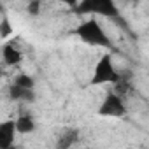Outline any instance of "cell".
<instances>
[{"label":"cell","mask_w":149,"mask_h":149,"mask_svg":"<svg viewBox=\"0 0 149 149\" xmlns=\"http://www.w3.org/2000/svg\"><path fill=\"white\" fill-rule=\"evenodd\" d=\"M77 35L83 42H86L90 46H98V47H109L111 46V40H109L107 33L104 32L102 25L95 18L86 19L84 23H81L77 26Z\"/></svg>","instance_id":"obj_1"},{"label":"cell","mask_w":149,"mask_h":149,"mask_svg":"<svg viewBox=\"0 0 149 149\" xmlns=\"http://www.w3.org/2000/svg\"><path fill=\"white\" fill-rule=\"evenodd\" d=\"M77 13L93 14V16H107L114 18L119 14L114 0H77Z\"/></svg>","instance_id":"obj_2"},{"label":"cell","mask_w":149,"mask_h":149,"mask_svg":"<svg viewBox=\"0 0 149 149\" xmlns=\"http://www.w3.org/2000/svg\"><path fill=\"white\" fill-rule=\"evenodd\" d=\"M119 79L118 70L114 67V61L111 54H104L98 63L95 65L93 76H91V84H107V83H116Z\"/></svg>","instance_id":"obj_3"},{"label":"cell","mask_w":149,"mask_h":149,"mask_svg":"<svg viewBox=\"0 0 149 149\" xmlns=\"http://www.w3.org/2000/svg\"><path fill=\"white\" fill-rule=\"evenodd\" d=\"M100 116H109V118H119L126 112L125 109V102L121 98V95H118L116 91L107 93V97L104 98L100 109H98Z\"/></svg>","instance_id":"obj_4"},{"label":"cell","mask_w":149,"mask_h":149,"mask_svg":"<svg viewBox=\"0 0 149 149\" xmlns=\"http://www.w3.org/2000/svg\"><path fill=\"white\" fill-rule=\"evenodd\" d=\"M16 128L14 121H2L0 123V149H9L14 144Z\"/></svg>","instance_id":"obj_5"},{"label":"cell","mask_w":149,"mask_h":149,"mask_svg":"<svg viewBox=\"0 0 149 149\" xmlns=\"http://www.w3.org/2000/svg\"><path fill=\"white\" fill-rule=\"evenodd\" d=\"M2 60H4L6 65H19L23 61V54L13 44H6L2 47Z\"/></svg>","instance_id":"obj_6"},{"label":"cell","mask_w":149,"mask_h":149,"mask_svg":"<svg viewBox=\"0 0 149 149\" xmlns=\"http://www.w3.org/2000/svg\"><path fill=\"white\" fill-rule=\"evenodd\" d=\"M14 128H16V133H19V135H28V133L35 132V121H33L32 116L23 114V116H19V118L14 121Z\"/></svg>","instance_id":"obj_7"},{"label":"cell","mask_w":149,"mask_h":149,"mask_svg":"<svg viewBox=\"0 0 149 149\" xmlns=\"http://www.w3.org/2000/svg\"><path fill=\"white\" fill-rule=\"evenodd\" d=\"M14 84H18L19 88H23V90H33V86H35V81H33V77L32 76H28V74H18L16 76V79H14Z\"/></svg>","instance_id":"obj_8"},{"label":"cell","mask_w":149,"mask_h":149,"mask_svg":"<svg viewBox=\"0 0 149 149\" xmlns=\"http://www.w3.org/2000/svg\"><path fill=\"white\" fill-rule=\"evenodd\" d=\"M13 33H14V28H13L11 21L7 18H2L0 19V39H9Z\"/></svg>","instance_id":"obj_9"},{"label":"cell","mask_w":149,"mask_h":149,"mask_svg":"<svg viewBox=\"0 0 149 149\" xmlns=\"http://www.w3.org/2000/svg\"><path fill=\"white\" fill-rule=\"evenodd\" d=\"M25 93H26V90L19 88L18 84H13V86L9 88V98H11V100H23V98H25Z\"/></svg>","instance_id":"obj_10"},{"label":"cell","mask_w":149,"mask_h":149,"mask_svg":"<svg viewBox=\"0 0 149 149\" xmlns=\"http://www.w3.org/2000/svg\"><path fill=\"white\" fill-rule=\"evenodd\" d=\"M40 0H30L28 6H26V13L30 16H39L40 14Z\"/></svg>","instance_id":"obj_11"},{"label":"cell","mask_w":149,"mask_h":149,"mask_svg":"<svg viewBox=\"0 0 149 149\" xmlns=\"http://www.w3.org/2000/svg\"><path fill=\"white\" fill-rule=\"evenodd\" d=\"M60 2H63V4H67V6H76L77 0H60Z\"/></svg>","instance_id":"obj_12"},{"label":"cell","mask_w":149,"mask_h":149,"mask_svg":"<svg viewBox=\"0 0 149 149\" xmlns=\"http://www.w3.org/2000/svg\"><path fill=\"white\" fill-rule=\"evenodd\" d=\"M4 77V68H2V65H0V79Z\"/></svg>","instance_id":"obj_13"}]
</instances>
